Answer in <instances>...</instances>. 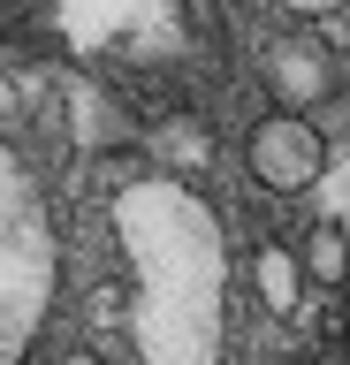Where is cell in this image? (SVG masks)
Instances as JSON below:
<instances>
[{
    "label": "cell",
    "instance_id": "6da1fadb",
    "mask_svg": "<svg viewBox=\"0 0 350 365\" xmlns=\"http://www.w3.org/2000/svg\"><path fill=\"white\" fill-rule=\"evenodd\" d=\"M115 236L138 274L130 335L145 365H213L221 350V221L190 198L183 182L145 175L115 198Z\"/></svg>",
    "mask_w": 350,
    "mask_h": 365
},
{
    "label": "cell",
    "instance_id": "7a4b0ae2",
    "mask_svg": "<svg viewBox=\"0 0 350 365\" xmlns=\"http://www.w3.org/2000/svg\"><path fill=\"white\" fill-rule=\"evenodd\" d=\"M53 304V228L38 182L0 137V365H24Z\"/></svg>",
    "mask_w": 350,
    "mask_h": 365
},
{
    "label": "cell",
    "instance_id": "3957f363",
    "mask_svg": "<svg viewBox=\"0 0 350 365\" xmlns=\"http://www.w3.org/2000/svg\"><path fill=\"white\" fill-rule=\"evenodd\" d=\"M252 175L267 182V190H312V182L327 175V145L312 122H297V114H267L252 130Z\"/></svg>",
    "mask_w": 350,
    "mask_h": 365
},
{
    "label": "cell",
    "instance_id": "277c9868",
    "mask_svg": "<svg viewBox=\"0 0 350 365\" xmlns=\"http://www.w3.org/2000/svg\"><path fill=\"white\" fill-rule=\"evenodd\" d=\"M267 84L282 91V114H304L312 99H327V84H335L327 46H312V38H282V46H267Z\"/></svg>",
    "mask_w": 350,
    "mask_h": 365
},
{
    "label": "cell",
    "instance_id": "5b68a950",
    "mask_svg": "<svg viewBox=\"0 0 350 365\" xmlns=\"http://www.w3.org/2000/svg\"><path fill=\"white\" fill-rule=\"evenodd\" d=\"M252 282H259V297H267V312H297V251L289 244H267L252 259Z\"/></svg>",
    "mask_w": 350,
    "mask_h": 365
},
{
    "label": "cell",
    "instance_id": "8992f818",
    "mask_svg": "<svg viewBox=\"0 0 350 365\" xmlns=\"http://www.w3.org/2000/svg\"><path fill=\"white\" fill-rule=\"evenodd\" d=\"M304 274L327 282V289H343V282H350V236L335 221H320L312 236H304Z\"/></svg>",
    "mask_w": 350,
    "mask_h": 365
},
{
    "label": "cell",
    "instance_id": "52a82bcc",
    "mask_svg": "<svg viewBox=\"0 0 350 365\" xmlns=\"http://www.w3.org/2000/svg\"><path fill=\"white\" fill-rule=\"evenodd\" d=\"M46 16V0H0V31H31Z\"/></svg>",
    "mask_w": 350,
    "mask_h": 365
},
{
    "label": "cell",
    "instance_id": "ba28073f",
    "mask_svg": "<svg viewBox=\"0 0 350 365\" xmlns=\"http://www.w3.org/2000/svg\"><path fill=\"white\" fill-rule=\"evenodd\" d=\"M282 8H297V16H327L335 0H282Z\"/></svg>",
    "mask_w": 350,
    "mask_h": 365
},
{
    "label": "cell",
    "instance_id": "9c48e42d",
    "mask_svg": "<svg viewBox=\"0 0 350 365\" xmlns=\"http://www.w3.org/2000/svg\"><path fill=\"white\" fill-rule=\"evenodd\" d=\"M343 342H350V304H343Z\"/></svg>",
    "mask_w": 350,
    "mask_h": 365
},
{
    "label": "cell",
    "instance_id": "30bf717a",
    "mask_svg": "<svg viewBox=\"0 0 350 365\" xmlns=\"http://www.w3.org/2000/svg\"><path fill=\"white\" fill-rule=\"evenodd\" d=\"M69 365H99V358H69Z\"/></svg>",
    "mask_w": 350,
    "mask_h": 365
}]
</instances>
